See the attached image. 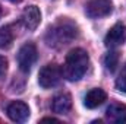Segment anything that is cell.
Returning <instances> with one entry per match:
<instances>
[{"label": "cell", "mask_w": 126, "mask_h": 124, "mask_svg": "<svg viewBox=\"0 0 126 124\" xmlns=\"http://www.w3.org/2000/svg\"><path fill=\"white\" fill-rule=\"evenodd\" d=\"M116 88L120 91V92H125L126 93V64L123 66L117 80H116Z\"/></svg>", "instance_id": "14"}, {"label": "cell", "mask_w": 126, "mask_h": 124, "mask_svg": "<svg viewBox=\"0 0 126 124\" xmlns=\"http://www.w3.org/2000/svg\"><path fill=\"white\" fill-rule=\"evenodd\" d=\"M21 22L24 24V26L28 29V31H34L40 22H41V12L37 6H28L25 7V10L22 12V16H21Z\"/></svg>", "instance_id": "8"}, {"label": "cell", "mask_w": 126, "mask_h": 124, "mask_svg": "<svg viewBox=\"0 0 126 124\" xmlns=\"http://www.w3.org/2000/svg\"><path fill=\"white\" fill-rule=\"evenodd\" d=\"M106 99H107L106 92L103 89H100V88H95V89H91L90 92H87L85 98H84V104H85L87 108L94 110L97 107H100Z\"/></svg>", "instance_id": "10"}, {"label": "cell", "mask_w": 126, "mask_h": 124, "mask_svg": "<svg viewBox=\"0 0 126 124\" xmlns=\"http://www.w3.org/2000/svg\"><path fill=\"white\" fill-rule=\"evenodd\" d=\"M51 107H53V111L57 112V114L69 112L70 108H72V98H70V95L69 93H60V95L54 96Z\"/></svg>", "instance_id": "11"}, {"label": "cell", "mask_w": 126, "mask_h": 124, "mask_svg": "<svg viewBox=\"0 0 126 124\" xmlns=\"http://www.w3.org/2000/svg\"><path fill=\"white\" fill-rule=\"evenodd\" d=\"M10 1H13V3H19V1H22V0H10Z\"/></svg>", "instance_id": "17"}, {"label": "cell", "mask_w": 126, "mask_h": 124, "mask_svg": "<svg viewBox=\"0 0 126 124\" xmlns=\"http://www.w3.org/2000/svg\"><path fill=\"white\" fill-rule=\"evenodd\" d=\"M37 57H38V51H37V47L28 42V44H24L18 53V66L22 72H30L31 67L34 66V63L37 62Z\"/></svg>", "instance_id": "4"}, {"label": "cell", "mask_w": 126, "mask_h": 124, "mask_svg": "<svg viewBox=\"0 0 126 124\" xmlns=\"http://www.w3.org/2000/svg\"><path fill=\"white\" fill-rule=\"evenodd\" d=\"M6 70H7V60L3 56H0V79L6 74Z\"/></svg>", "instance_id": "15"}, {"label": "cell", "mask_w": 126, "mask_h": 124, "mask_svg": "<svg viewBox=\"0 0 126 124\" xmlns=\"http://www.w3.org/2000/svg\"><path fill=\"white\" fill-rule=\"evenodd\" d=\"M6 112H7V117L15 123H25L30 117V108L22 101H15L9 104L6 108Z\"/></svg>", "instance_id": "6"}, {"label": "cell", "mask_w": 126, "mask_h": 124, "mask_svg": "<svg viewBox=\"0 0 126 124\" xmlns=\"http://www.w3.org/2000/svg\"><path fill=\"white\" fill-rule=\"evenodd\" d=\"M88 66H90L88 53L82 48H75L69 51V54L66 56L64 64L62 67L63 77H66L70 82H76L81 77H84V74L88 70Z\"/></svg>", "instance_id": "2"}, {"label": "cell", "mask_w": 126, "mask_h": 124, "mask_svg": "<svg viewBox=\"0 0 126 124\" xmlns=\"http://www.w3.org/2000/svg\"><path fill=\"white\" fill-rule=\"evenodd\" d=\"M126 41V26L123 24H116L114 26L110 28V31L107 32L106 38H104V44L109 48H116L119 45H122Z\"/></svg>", "instance_id": "7"}, {"label": "cell", "mask_w": 126, "mask_h": 124, "mask_svg": "<svg viewBox=\"0 0 126 124\" xmlns=\"http://www.w3.org/2000/svg\"><path fill=\"white\" fill-rule=\"evenodd\" d=\"M104 63H106V67L110 72H114L116 67H117V64H119V53H116V51L109 53L106 56V59H104Z\"/></svg>", "instance_id": "13"}, {"label": "cell", "mask_w": 126, "mask_h": 124, "mask_svg": "<svg viewBox=\"0 0 126 124\" xmlns=\"http://www.w3.org/2000/svg\"><path fill=\"white\" fill-rule=\"evenodd\" d=\"M0 18H1V7H0Z\"/></svg>", "instance_id": "18"}, {"label": "cell", "mask_w": 126, "mask_h": 124, "mask_svg": "<svg viewBox=\"0 0 126 124\" xmlns=\"http://www.w3.org/2000/svg\"><path fill=\"white\" fill-rule=\"evenodd\" d=\"M76 37H78V26H76V24L72 22L70 19L63 18V19L57 21L54 25H51L48 28L44 39H46L48 47L60 48L63 45H67L69 42H72Z\"/></svg>", "instance_id": "1"}, {"label": "cell", "mask_w": 126, "mask_h": 124, "mask_svg": "<svg viewBox=\"0 0 126 124\" xmlns=\"http://www.w3.org/2000/svg\"><path fill=\"white\" fill-rule=\"evenodd\" d=\"M62 76H63L62 69H60L57 64H47V66H44V67L40 70L38 83H40L41 88L48 89V88L56 86V85L60 82Z\"/></svg>", "instance_id": "3"}, {"label": "cell", "mask_w": 126, "mask_h": 124, "mask_svg": "<svg viewBox=\"0 0 126 124\" xmlns=\"http://www.w3.org/2000/svg\"><path fill=\"white\" fill-rule=\"evenodd\" d=\"M15 39V31H13V25H6L3 28H0V48L1 50H7L12 47Z\"/></svg>", "instance_id": "12"}, {"label": "cell", "mask_w": 126, "mask_h": 124, "mask_svg": "<svg viewBox=\"0 0 126 124\" xmlns=\"http://www.w3.org/2000/svg\"><path fill=\"white\" fill-rule=\"evenodd\" d=\"M41 121H59V120H56V118H53V117H46V118H43Z\"/></svg>", "instance_id": "16"}, {"label": "cell", "mask_w": 126, "mask_h": 124, "mask_svg": "<svg viewBox=\"0 0 126 124\" xmlns=\"http://www.w3.org/2000/svg\"><path fill=\"white\" fill-rule=\"evenodd\" d=\"M113 10L111 0H88L85 6V13L91 19H98L110 15Z\"/></svg>", "instance_id": "5"}, {"label": "cell", "mask_w": 126, "mask_h": 124, "mask_svg": "<svg viewBox=\"0 0 126 124\" xmlns=\"http://www.w3.org/2000/svg\"><path fill=\"white\" fill-rule=\"evenodd\" d=\"M106 118L110 123H114V124L126 123V105H123V104H111L106 111Z\"/></svg>", "instance_id": "9"}]
</instances>
